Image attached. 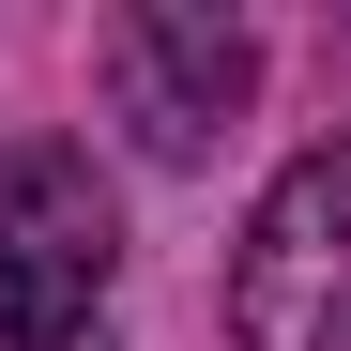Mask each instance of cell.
Returning <instances> with one entry per match:
<instances>
[{
	"mask_svg": "<svg viewBox=\"0 0 351 351\" xmlns=\"http://www.w3.org/2000/svg\"><path fill=\"white\" fill-rule=\"evenodd\" d=\"M107 275H123V214H107L77 138L0 153V351H107Z\"/></svg>",
	"mask_w": 351,
	"mask_h": 351,
	"instance_id": "cell-1",
	"label": "cell"
},
{
	"mask_svg": "<svg viewBox=\"0 0 351 351\" xmlns=\"http://www.w3.org/2000/svg\"><path fill=\"white\" fill-rule=\"evenodd\" d=\"M229 321H245V351H351V138L275 168V199L245 214Z\"/></svg>",
	"mask_w": 351,
	"mask_h": 351,
	"instance_id": "cell-2",
	"label": "cell"
},
{
	"mask_svg": "<svg viewBox=\"0 0 351 351\" xmlns=\"http://www.w3.org/2000/svg\"><path fill=\"white\" fill-rule=\"evenodd\" d=\"M107 77H123V123H138V153H199L229 107H245L260 46L229 31V16H199V0H138V16L107 31Z\"/></svg>",
	"mask_w": 351,
	"mask_h": 351,
	"instance_id": "cell-3",
	"label": "cell"
}]
</instances>
